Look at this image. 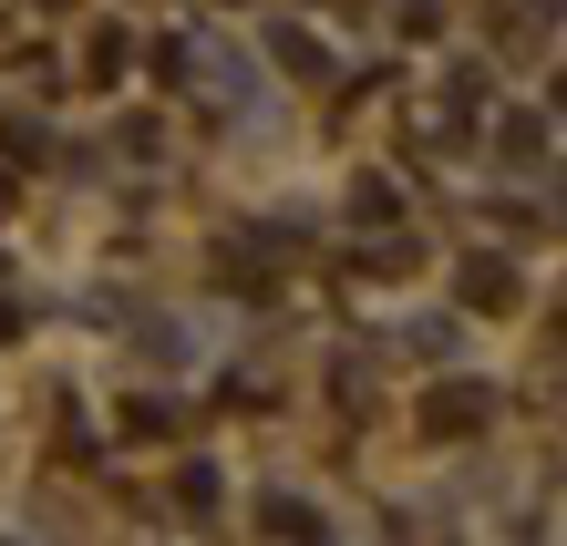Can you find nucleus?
<instances>
[{
    "label": "nucleus",
    "mask_w": 567,
    "mask_h": 546,
    "mask_svg": "<svg viewBox=\"0 0 567 546\" xmlns=\"http://www.w3.org/2000/svg\"><path fill=\"white\" fill-rule=\"evenodd\" d=\"M423 423H433V433H475V423H485V392H433Z\"/></svg>",
    "instance_id": "1"
},
{
    "label": "nucleus",
    "mask_w": 567,
    "mask_h": 546,
    "mask_svg": "<svg viewBox=\"0 0 567 546\" xmlns=\"http://www.w3.org/2000/svg\"><path fill=\"white\" fill-rule=\"evenodd\" d=\"M269 536H320V516H310V505H279V495H269Z\"/></svg>",
    "instance_id": "2"
}]
</instances>
